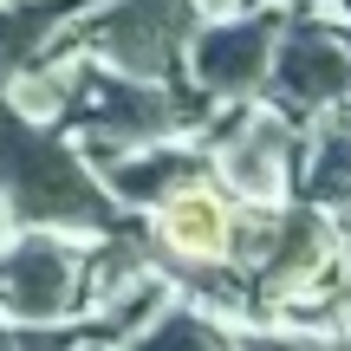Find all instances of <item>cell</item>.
<instances>
[{
  "instance_id": "obj_9",
  "label": "cell",
  "mask_w": 351,
  "mask_h": 351,
  "mask_svg": "<svg viewBox=\"0 0 351 351\" xmlns=\"http://www.w3.org/2000/svg\"><path fill=\"white\" fill-rule=\"evenodd\" d=\"M130 351H221V339H215L208 319H195V313H169L163 326L143 332Z\"/></svg>"
},
{
  "instance_id": "obj_1",
  "label": "cell",
  "mask_w": 351,
  "mask_h": 351,
  "mask_svg": "<svg viewBox=\"0 0 351 351\" xmlns=\"http://www.w3.org/2000/svg\"><path fill=\"white\" fill-rule=\"evenodd\" d=\"M0 182L13 189L20 215L33 221H78L98 228L104 221V195L85 182V169L59 150L52 137H33V130H7V163H0Z\"/></svg>"
},
{
  "instance_id": "obj_4",
  "label": "cell",
  "mask_w": 351,
  "mask_h": 351,
  "mask_svg": "<svg viewBox=\"0 0 351 351\" xmlns=\"http://www.w3.org/2000/svg\"><path fill=\"white\" fill-rule=\"evenodd\" d=\"M274 78H280V91H287V104L313 111V104H332V98L351 91V52L332 33H319V26H293L287 46H280Z\"/></svg>"
},
{
  "instance_id": "obj_7",
  "label": "cell",
  "mask_w": 351,
  "mask_h": 351,
  "mask_svg": "<svg viewBox=\"0 0 351 351\" xmlns=\"http://www.w3.org/2000/svg\"><path fill=\"white\" fill-rule=\"evenodd\" d=\"M280 169H287V130L280 124H261L254 137H241L234 150H228V176H234L247 195H274Z\"/></svg>"
},
{
  "instance_id": "obj_11",
  "label": "cell",
  "mask_w": 351,
  "mask_h": 351,
  "mask_svg": "<svg viewBox=\"0 0 351 351\" xmlns=\"http://www.w3.org/2000/svg\"><path fill=\"white\" fill-rule=\"evenodd\" d=\"M195 169L189 163V156H143V163H124L117 169V189H124V195H163V182H182V176Z\"/></svg>"
},
{
  "instance_id": "obj_12",
  "label": "cell",
  "mask_w": 351,
  "mask_h": 351,
  "mask_svg": "<svg viewBox=\"0 0 351 351\" xmlns=\"http://www.w3.org/2000/svg\"><path fill=\"white\" fill-rule=\"evenodd\" d=\"M241 351H351V345H326V339H247Z\"/></svg>"
},
{
  "instance_id": "obj_10",
  "label": "cell",
  "mask_w": 351,
  "mask_h": 351,
  "mask_svg": "<svg viewBox=\"0 0 351 351\" xmlns=\"http://www.w3.org/2000/svg\"><path fill=\"white\" fill-rule=\"evenodd\" d=\"M306 195L313 202H345L351 195V130H339V137L319 150L313 176H306Z\"/></svg>"
},
{
  "instance_id": "obj_6",
  "label": "cell",
  "mask_w": 351,
  "mask_h": 351,
  "mask_svg": "<svg viewBox=\"0 0 351 351\" xmlns=\"http://www.w3.org/2000/svg\"><path fill=\"white\" fill-rule=\"evenodd\" d=\"M163 241L176 254L215 261V254H228V208L208 195V189H182V195L163 202Z\"/></svg>"
},
{
  "instance_id": "obj_5",
  "label": "cell",
  "mask_w": 351,
  "mask_h": 351,
  "mask_svg": "<svg viewBox=\"0 0 351 351\" xmlns=\"http://www.w3.org/2000/svg\"><path fill=\"white\" fill-rule=\"evenodd\" d=\"M267 20H247V26H221V33H202L195 39V72L208 91H247L254 78L267 72Z\"/></svg>"
},
{
  "instance_id": "obj_2",
  "label": "cell",
  "mask_w": 351,
  "mask_h": 351,
  "mask_svg": "<svg viewBox=\"0 0 351 351\" xmlns=\"http://www.w3.org/2000/svg\"><path fill=\"white\" fill-rule=\"evenodd\" d=\"M182 33H189V0H117L111 13L98 20V52L117 59L124 72H169L176 52H182Z\"/></svg>"
},
{
  "instance_id": "obj_8",
  "label": "cell",
  "mask_w": 351,
  "mask_h": 351,
  "mask_svg": "<svg viewBox=\"0 0 351 351\" xmlns=\"http://www.w3.org/2000/svg\"><path fill=\"white\" fill-rule=\"evenodd\" d=\"M65 13H78V0H39V7H13V13H0V65L33 59V52L52 39V26H59Z\"/></svg>"
},
{
  "instance_id": "obj_3",
  "label": "cell",
  "mask_w": 351,
  "mask_h": 351,
  "mask_svg": "<svg viewBox=\"0 0 351 351\" xmlns=\"http://www.w3.org/2000/svg\"><path fill=\"white\" fill-rule=\"evenodd\" d=\"M78 293V261L59 241H20L0 261V306L13 319H59Z\"/></svg>"
}]
</instances>
